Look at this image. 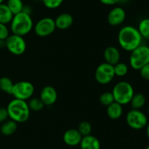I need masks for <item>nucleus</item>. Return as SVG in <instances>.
<instances>
[{"label": "nucleus", "mask_w": 149, "mask_h": 149, "mask_svg": "<svg viewBox=\"0 0 149 149\" xmlns=\"http://www.w3.org/2000/svg\"><path fill=\"white\" fill-rule=\"evenodd\" d=\"M77 129H78V131H79L81 135L87 136L89 135V134H91L93 127H92L91 124L89 121H83L79 124Z\"/></svg>", "instance_id": "27"}, {"label": "nucleus", "mask_w": 149, "mask_h": 149, "mask_svg": "<svg viewBox=\"0 0 149 149\" xmlns=\"http://www.w3.org/2000/svg\"><path fill=\"white\" fill-rule=\"evenodd\" d=\"M111 92L115 102H118L122 106L130 104L132 96L135 94L133 86L127 81L118 82L113 86Z\"/></svg>", "instance_id": "4"}, {"label": "nucleus", "mask_w": 149, "mask_h": 149, "mask_svg": "<svg viewBox=\"0 0 149 149\" xmlns=\"http://www.w3.org/2000/svg\"><path fill=\"white\" fill-rule=\"evenodd\" d=\"M99 101L102 105L106 107H108L111 104L113 103V102H115L111 91H106L101 93V95L99 97Z\"/></svg>", "instance_id": "26"}, {"label": "nucleus", "mask_w": 149, "mask_h": 149, "mask_svg": "<svg viewBox=\"0 0 149 149\" xmlns=\"http://www.w3.org/2000/svg\"><path fill=\"white\" fill-rule=\"evenodd\" d=\"M6 108L10 119L17 124L26 122L30 116L31 110L26 101L14 98L9 102Z\"/></svg>", "instance_id": "2"}, {"label": "nucleus", "mask_w": 149, "mask_h": 149, "mask_svg": "<svg viewBox=\"0 0 149 149\" xmlns=\"http://www.w3.org/2000/svg\"><path fill=\"white\" fill-rule=\"evenodd\" d=\"M44 5L48 9L54 10L59 7L63 4L64 0H42Z\"/></svg>", "instance_id": "28"}, {"label": "nucleus", "mask_w": 149, "mask_h": 149, "mask_svg": "<svg viewBox=\"0 0 149 149\" xmlns=\"http://www.w3.org/2000/svg\"><path fill=\"white\" fill-rule=\"evenodd\" d=\"M99 1L105 5H114L119 3L121 0H99Z\"/></svg>", "instance_id": "32"}, {"label": "nucleus", "mask_w": 149, "mask_h": 149, "mask_svg": "<svg viewBox=\"0 0 149 149\" xmlns=\"http://www.w3.org/2000/svg\"><path fill=\"white\" fill-rule=\"evenodd\" d=\"M105 62L114 66L120 61L121 53L117 48L114 46H109L103 52Z\"/></svg>", "instance_id": "14"}, {"label": "nucleus", "mask_w": 149, "mask_h": 149, "mask_svg": "<svg viewBox=\"0 0 149 149\" xmlns=\"http://www.w3.org/2000/svg\"><path fill=\"white\" fill-rule=\"evenodd\" d=\"M114 77L115 73L113 66L106 62L99 64L95 72V78L96 81L101 85L109 84Z\"/></svg>", "instance_id": "9"}, {"label": "nucleus", "mask_w": 149, "mask_h": 149, "mask_svg": "<svg viewBox=\"0 0 149 149\" xmlns=\"http://www.w3.org/2000/svg\"><path fill=\"white\" fill-rule=\"evenodd\" d=\"M126 19V12L121 7H115L110 10L107 16L108 23L112 26H118Z\"/></svg>", "instance_id": "11"}, {"label": "nucleus", "mask_w": 149, "mask_h": 149, "mask_svg": "<svg viewBox=\"0 0 149 149\" xmlns=\"http://www.w3.org/2000/svg\"><path fill=\"white\" fill-rule=\"evenodd\" d=\"M79 145L81 149H100V141L92 134L83 136Z\"/></svg>", "instance_id": "16"}, {"label": "nucleus", "mask_w": 149, "mask_h": 149, "mask_svg": "<svg viewBox=\"0 0 149 149\" xmlns=\"http://www.w3.org/2000/svg\"><path fill=\"white\" fill-rule=\"evenodd\" d=\"M107 115L112 120H116L121 118L123 114V106L116 102H113L107 107Z\"/></svg>", "instance_id": "17"}, {"label": "nucleus", "mask_w": 149, "mask_h": 149, "mask_svg": "<svg viewBox=\"0 0 149 149\" xmlns=\"http://www.w3.org/2000/svg\"><path fill=\"white\" fill-rule=\"evenodd\" d=\"M131 68L139 71L142 67L149 63V46L141 44L130 52L129 58Z\"/></svg>", "instance_id": "5"}, {"label": "nucleus", "mask_w": 149, "mask_h": 149, "mask_svg": "<svg viewBox=\"0 0 149 149\" xmlns=\"http://www.w3.org/2000/svg\"><path fill=\"white\" fill-rule=\"evenodd\" d=\"M147 112H148V115L149 116V105L148 107V109H147Z\"/></svg>", "instance_id": "36"}, {"label": "nucleus", "mask_w": 149, "mask_h": 149, "mask_svg": "<svg viewBox=\"0 0 149 149\" xmlns=\"http://www.w3.org/2000/svg\"><path fill=\"white\" fill-rule=\"evenodd\" d=\"M4 48H6L5 40H2V39H0V49H3Z\"/></svg>", "instance_id": "33"}, {"label": "nucleus", "mask_w": 149, "mask_h": 149, "mask_svg": "<svg viewBox=\"0 0 149 149\" xmlns=\"http://www.w3.org/2000/svg\"><path fill=\"white\" fill-rule=\"evenodd\" d=\"M4 0H0V4H3V3H4Z\"/></svg>", "instance_id": "35"}, {"label": "nucleus", "mask_w": 149, "mask_h": 149, "mask_svg": "<svg viewBox=\"0 0 149 149\" xmlns=\"http://www.w3.org/2000/svg\"><path fill=\"white\" fill-rule=\"evenodd\" d=\"M6 4L13 15L21 13L24 8V4L22 0H7Z\"/></svg>", "instance_id": "21"}, {"label": "nucleus", "mask_w": 149, "mask_h": 149, "mask_svg": "<svg viewBox=\"0 0 149 149\" xmlns=\"http://www.w3.org/2000/svg\"><path fill=\"white\" fill-rule=\"evenodd\" d=\"M39 98L42 99L45 106H51L56 102L58 93L56 89L51 86H46L42 89Z\"/></svg>", "instance_id": "12"}, {"label": "nucleus", "mask_w": 149, "mask_h": 149, "mask_svg": "<svg viewBox=\"0 0 149 149\" xmlns=\"http://www.w3.org/2000/svg\"><path fill=\"white\" fill-rule=\"evenodd\" d=\"M6 48L15 56H20L26 50V42L23 36L11 34L5 39Z\"/></svg>", "instance_id": "8"}, {"label": "nucleus", "mask_w": 149, "mask_h": 149, "mask_svg": "<svg viewBox=\"0 0 149 149\" xmlns=\"http://www.w3.org/2000/svg\"><path fill=\"white\" fill-rule=\"evenodd\" d=\"M146 103V98L145 95L141 93H135L131 99L130 104L132 109L141 110L143 108Z\"/></svg>", "instance_id": "20"}, {"label": "nucleus", "mask_w": 149, "mask_h": 149, "mask_svg": "<svg viewBox=\"0 0 149 149\" xmlns=\"http://www.w3.org/2000/svg\"><path fill=\"white\" fill-rule=\"evenodd\" d=\"M141 77L145 80L149 81V63L139 70Z\"/></svg>", "instance_id": "30"}, {"label": "nucleus", "mask_w": 149, "mask_h": 149, "mask_svg": "<svg viewBox=\"0 0 149 149\" xmlns=\"http://www.w3.org/2000/svg\"><path fill=\"white\" fill-rule=\"evenodd\" d=\"M146 136L149 140V121H148V124H147L146 127Z\"/></svg>", "instance_id": "34"}, {"label": "nucleus", "mask_w": 149, "mask_h": 149, "mask_svg": "<svg viewBox=\"0 0 149 149\" xmlns=\"http://www.w3.org/2000/svg\"><path fill=\"white\" fill-rule=\"evenodd\" d=\"M10 35V31L7 25L0 23V39L5 40Z\"/></svg>", "instance_id": "29"}, {"label": "nucleus", "mask_w": 149, "mask_h": 149, "mask_svg": "<svg viewBox=\"0 0 149 149\" xmlns=\"http://www.w3.org/2000/svg\"><path fill=\"white\" fill-rule=\"evenodd\" d=\"M138 32L141 34L143 39L149 40V18H143L139 22L138 26Z\"/></svg>", "instance_id": "22"}, {"label": "nucleus", "mask_w": 149, "mask_h": 149, "mask_svg": "<svg viewBox=\"0 0 149 149\" xmlns=\"http://www.w3.org/2000/svg\"><path fill=\"white\" fill-rule=\"evenodd\" d=\"M14 83L12 80L7 77H2L0 78V90L7 94H12Z\"/></svg>", "instance_id": "23"}, {"label": "nucleus", "mask_w": 149, "mask_h": 149, "mask_svg": "<svg viewBox=\"0 0 149 149\" xmlns=\"http://www.w3.org/2000/svg\"><path fill=\"white\" fill-rule=\"evenodd\" d=\"M82 137L77 129H69L64 132L63 140L67 145L77 146L80 144Z\"/></svg>", "instance_id": "13"}, {"label": "nucleus", "mask_w": 149, "mask_h": 149, "mask_svg": "<svg viewBox=\"0 0 149 149\" xmlns=\"http://www.w3.org/2000/svg\"><path fill=\"white\" fill-rule=\"evenodd\" d=\"M55 23L56 29L60 30H66L72 26L74 23V18L69 13H61L58 15L55 19Z\"/></svg>", "instance_id": "15"}, {"label": "nucleus", "mask_w": 149, "mask_h": 149, "mask_svg": "<svg viewBox=\"0 0 149 149\" xmlns=\"http://www.w3.org/2000/svg\"><path fill=\"white\" fill-rule=\"evenodd\" d=\"M113 69H114L115 76L120 77L126 76L129 72V67L127 64L122 61H119L117 64H115L113 66Z\"/></svg>", "instance_id": "24"}, {"label": "nucleus", "mask_w": 149, "mask_h": 149, "mask_svg": "<svg viewBox=\"0 0 149 149\" xmlns=\"http://www.w3.org/2000/svg\"><path fill=\"white\" fill-rule=\"evenodd\" d=\"M14 15L13 14L7 5L4 3L0 4V23L3 24L10 23Z\"/></svg>", "instance_id": "19"}, {"label": "nucleus", "mask_w": 149, "mask_h": 149, "mask_svg": "<svg viewBox=\"0 0 149 149\" xmlns=\"http://www.w3.org/2000/svg\"><path fill=\"white\" fill-rule=\"evenodd\" d=\"M17 129V123L13 120H6L0 127V131L4 136H10L14 134Z\"/></svg>", "instance_id": "18"}, {"label": "nucleus", "mask_w": 149, "mask_h": 149, "mask_svg": "<svg viewBox=\"0 0 149 149\" xmlns=\"http://www.w3.org/2000/svg\"><path fill=\"white\" fill-rule=\"evenodd\" d=\"M28 105H29L30 110L35 111V112L42 110L45 106V104L39 97H31L29 99Z\"/></svg>", "instance_id": "25"}, {"label": "nucleus", "mask_w": 149, "mask_h": 149, "mask_svg": "<svg viewBox=\"0 0 149 149\" xmlns=\"http://www.w3.org/2000/svg\"><path fill=\"white\" fill-rule=\"evenodd\" d=\"M33 29L37 36L41 37L49 36L56 29L55 20L49 17L43 18L36 22Z\"/></svg>", "instance_id": "10"}, {"label": "nucleus", "mask_w": 149, "mask_h": 149, "mask_svg": "<svg viewBox=\"0 0 149 149\" xmlns=\"http://www.w3.org/2000/svg\"><path fill=\"white\" fill-rule=\"evenodd\" d=\"M118 42L121 48L131 52L142 44L143 38L138 29L133 26H125L118 33Z\"/></svg>", "instance_id": "1"}, {"label": "nucleus", "mask_w": 149, "mask_h": 149, "mask_svg": "<svg viewBox=\"0 0 149 149\" xmlns=\"http://www.w3.org/2000/svg\"><path fill=\"white\" fill-rule=\"evenodd\" d=\"M8 113H7V108H0V123H3L7 119Z\"/></svg>", "instance_id": "31"}, {"label": "nucleus", "mask_w": 149, "mask_h": 149, "mask_svg": "<svg viewBox=\"0 0 149 149\" xmlns=\"http://www.w3.org/2000/svg\"><path fill=\"white\" fill-rule=\"evenodd\" d=\"M126 122L132 129L141 130L146 128L148 118L146 114L141 110L132 109L127 114Z\"/></svg>", "instance_id": "6"}, {"label": "nucleus", "mask_w": 149, "mask_h": 149, "mask_svg": "<svg viewBox=\"0 0 149 149\" xmlns=\"http://www.w3.org/2000/svg\"><path fill=\"white\" fill-rule=\"evenodd\" d=\"M146 149H149V145H148V146H147V147H146Z\"/></svg>", "instance_id": "37"}, {"label": "nucleus", "mask_w": 149, "mask_h": 149, "mask_svg": "<svg viewBox=\"0 0 149 149\" xmlns=\"http://www.w3.org/2000/svg\"><path fill=\"white\" fill-rule=\"evenodd\" d=\"M33 28V22L30 14L21 12L14 15L10 22V30L12 34L25 36L30 33Z\"/></svg>", "instance_id": "3"}, {"label": "nucleus", "mask_w": 149, "mask_h": 149, "mask_svg": "<svg viewBox=\"0 0 149 149\" xmlns=\"http://www.w3.org/2000/svg\"><path fill=\"white\" fill-rule=\"evenodd\" d=\"M35 88L31 82L27 80H21L14 83L12 94L15 99L27 101L33 96Z\"/></svg>", "instance_id": "7"}]
</instances>
